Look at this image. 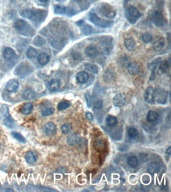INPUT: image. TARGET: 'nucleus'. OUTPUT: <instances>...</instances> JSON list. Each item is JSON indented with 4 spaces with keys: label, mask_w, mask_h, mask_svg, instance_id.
Wrapping results in <instances>:
<instances>
[{
    "label": "nucleus",
    "mask_w": 171,
    "mask_h": 192,
    "mask_svg": "<svg viewBox=\"0 0 171 192\" xmlns=\"http://www.w3.org/2000/svg\"><path fill=\"white\" fill-rule=\"evenodd\" d=\"M165 46V39L161 37V36H158V37L155 38V40L153 42V49L156 51H160L164 48Z\"/></svg>",
    "instance_id": "9b49d317"
},
{
    "label": "nucleus",
    "mask_w": 171,
    "mask_h": 192,
    "mask_svg": "<svg viewBox=\"0 0 171 192\" xmlns=\"http://www.w3.org/2000/svg\"><path fill=\"white\" fill-rule=\"evenodd\" d=\"M0 111H1V115L3 117V123H4V125H6L7 127H9V128H12L14 126V121L11 117V115L9 113L8 106H7V105H3Z\"/></svg>",
    "instance_id": "20e7f679"
},
{
    "label": "nucleus",
    "mask_w": 171,
    "mask_h": 192,
    "mask_svg": "<svg viewBox=\"0 0 171 192\" xmlns=\"http://www.w3.org/2000/svg\"><path fill=\"white\" fill-rule=\"evenodd\" d=\"M168 97V92L164 89L157 88L154 89L153 92V101H155L158 104H165Z\"/></svg>",
    "instance_id": "7ed1b4c3"
},
{
    "label": "nucleus",
    "mask_w": 171,
    "mask_h": 192,
    "mask_svg": "<svg viewBox=\"0 0 171 192\" xmlns=\"http://www.w3.org/2000/svg\"><path fill=\"white\" fill-rule=\"evenodd\" d=\"M85 68H86V70H88L89 72H92V73H94V74H97L98 72H99V68H98L95 64L86 63Z\"/></svg>",
    "instance_id": "72a5a7b5"
},
{
    "label": "nucleus",
    "mask_w": 171,
    "mask_h": 192,
    "mask_svg": "<svg viewBox=\"0 0 171 192\" xmlns=\"http://www.w3.org/2000/svg\"><path fill=\"white\" fill-rule=\"evenodd\" d=\"M158 118H159L158 112L153 111V110H151V111H149V112H148V114H147V120H148L149 122H151V123L156 122V121L158 120Z\"/></svg>",
    "instance_id": "a878e982"
},
{
    "label": "nucleus",
    "mask_w": 171,
    "mask_h": 192,
    "mask_svg": "<svg viewBox=\"0 0 171 192\" xmlns=\"http://www.w3.org/2000/svg\"><path fill=\"white\" fill-rule=\"evenodd\" d=\"M168 69H169V62H168V60L163 61V62L160 64V66H159L160 73H166V72L168 71Z\"/></svg>",
    "instance_id": "e433bc0d"
},
{
    "label": "nucleus",
    "mask_w": 171,
    "mask_h": 192,
    "mask_svg": "<svg viewBox=\"0 0 171 192\" xmlns=\"http://www.w3.org/2000/svg\"><path fill=\"white\" fill-rule=\"evenodd\" d=\"M170 151H171V147L169 146L168 148H167V151H166V153H167V155H169V154H170Z\"/></svg>",
    "instance_id": "603ef678"
},
{
    "label": "nucleus",
    "mask_w": 171,
    "mask_h": 192,
    "mask_svg": "<svg viewBox=\"0 0 171 192\" xmlns=\"http://www.w3.org/2000/svg\"><path fill=\"white\" fill-rule=\"evenodd\" d=\"M32 110H33V105H32V103H30V102L25 103L22 106V108H21V112H22L24 115L30 114Z\"/></svg>",
    "instance_id": "cd10ccee"
},
{
    "label": "nucleus",
    "mask_w": 171,
    "mask_h": 192,
    "mask_svg": "<svg viewBox=\"0 0 171 192\" xmlns=\"http://www.w3.org/2000/svg\"><path fill=\"white\" fill-rule=\"evenodd\" d=\"M127 133H128V136L129 138L131 139H136L138 135H139V133H138V130L135 127H129L128 130H127Z\"/></svg>",
    "instance_id": "7c9ffc66"
},
{
    "label": "nucleus",
    "mask_w": 171,
    "mask_h": 192,
    "mask_svg": "<svg viewBox=\"0 0 171 192\" xmlns=\"http://www.w3.org/2000/svg\"><path fill=\"white\" fill-rule=\"evenodd\" d=\"M76 79H77V81L79 83H86L87 81H88L89 79V75L86 73V72H78L77 75H76Z\"/></svg>",
    "instance_id": "5701e85b"
},
{
    "label": "nucleus",
    "mask_w": 171,
    "mask_h": 192,
    "mask_svg": "<svg viewBox=\"0 0 171 192\" xmlns=\"http://www.w3.org/2000/svg\"><path fill=\"white\" fill-rule=\"evenodd\" d=\"M85 54H86L87 56H89V57H95L97 54H98L97 47L96 46H93V45H90L88 47H86Z\"/></svg>",
    "instance_id": "aec40b11"
},
{
    "label": "nucleus",
    "mask_w": 171,
    "mask_h": 192,
    "mask_svg": "<svg viewBox=\"0 0 171 192\" xmlns=\"http://www.w3.org/2000/svg\"><path fill=\"white\" fill-rule=\"evenodd\" d=\"M27 68H29V66L27 64L25 63H22L20 64L19 66L17 67V69L15 71V73L17 75H23V74H26V73H29V72L27 71Z\"/></svg>",
    "instance_id": "bb28decb"
},
{
    "label": "nucleus",
    "mask_w": 171,
    "mask_h": 192,
    "mask_svg": "<svg viewBox=\"0 0 171 192\" xmlns=\"http://www.w3.org/2000/svg\"><path fill=\"white\" fill-rule=\"evenodd\" d=\"M161 61H162V59H161V58H156L155 60H153L150 64L148 65V67L150 68V69H151L152 71H153V74H154V72H155L156 67L158 66V64H159L160 62H161Z\"/></svg>",
    "instance_id": "58836bf2"
},
{
    "label": "nucleus",
    "mask_w": 171,
    "mask_h": 192,
    "mask_svg": "<svg viewBox=\"0 0 171 192\" xmlns=\"http://www.w3.org/2000/svg\"><path fill=\"white\" fill-rule=\"evenodd\" d=\"M47 88L51 92L57 91L60 88V81L58 79H51V80H49L48 83H47Z\"/></svg>",
    "instance_id": "4468645a"
},
{
    "label": "nucleus",
    "mask_w": 171,
    "mask_h": 192,
    "mask_svg": "<svg viewBox=\"0 0 171 192\" xmlns=\"http://www.w3.org/2000/svg\"><path fill=\"white\" fill-rule=\"evenodd\" d=\"M69 106H70V102L69 101H61V102L58 104V110L59 111H62V110H65L66 108H68Z\"/></svg>",
    "instance_id": "79ce46f5"
},
{
    "label": "nucleus",
    "mask_w": 171,
    "mask_h": 192,
    "mask_svg": "<svg viewBox=\"0 0 171 192\" xmlns=\"http://www.w3.org/2000/svg\"><path fill=\"white\" fill-rule=\"evenodd\" d=\"M5 88L7 91H9V92H17L18 89H19V82L17 80H14V79L9 80L7 82Z\"/></svg>",
    "instance_id": "f8f14e48"
},
{
    "label": "nucleus",
    "mask_w": 171,
    "mask_h": 192,
    "mask_svg": "<svg viewBox=\"0 0 171 192\" xmlns=\"http://www.w3.org/2000/svg\"><path fill=\"white\" fill-rule=\"evenodd\" d=\"M106 124L108 126H111V127H113L116 124H117V118L114 117V116H107L106 118Z\"/></svg>",
    "instance_id": "4c0bfd02"
},
{
    "label": "nucleus",
    "mask_w": 171,
    "mask_h": 192,
    "mask_svg": "<svg viewBox=\"0 0 171 192\" xmlns=\"http://www.w3.org/2000/svg\"><path fill=\"white\" fill-rule=\"evenodd\" d=\"M33 43L36 46H42L45 44V40H44V38L41 37V36H36L35 39L33 40Z\"/></svg>",
    "instance_id": "c03bdc74"
},
{
    "label": "nucleus",
    "mask_w": 171,
    "mask_h": 192,
    "mask_svg": "<svg viewBox=\"0 0 171 192\" xmlns=\"http://www.w3.org/2000/svg\"><path fill=\"white\" fill-rule=\"evenodd\" d=\"M105 146H106V144H105V141L102 139H97L95 140V142H94V147H95V149L98 151L103 150Z\"/></svg>",
    "instance_id": "c756f323"
},
{
    "label": "nucleus",
    "mask_w": 171,
    "mask_h": 192,
    "mask_svg": "<svg viewBox=\"0 0 171 192\" xmlns=\"http://www.w3.org/2000/svg\"><path fill=\"white\" fill-rule=\"evenodd\" d=\"M2 54H3L4 59L7 61H11V60L16 59V53L12 48H10V47H5V48L3 49Z\"/></svg>",
    "instance_id": "1a4fd4ad"
},
{
    "label": "nucleus",
    "mask_w": 171,
    "mask_h": 192,
    "mask_svg": "<svg viewBox=\"0 0 171 192\" xmlns=\"http://www.w3.org/2000/svg\"><path fill=\"white\" fill-rule=\"evenodd\" d=\"M141 40H142L144 43H149L153 40V37L150 33H143L141 35Z\"/></svg>",
    "instance_id": "a19ab883"
},
{
    "label": "nucleus",
    "mask_w": 171,
    "mask_h": 192,
    "mask_svg": "<svg viewBox=\"0 0 171 192\" xmlns=\"http://www.w3.org/2000/svg\"><path fill=\"white\" fill-rule=\"evenodd\" d=\"M99 10H100V13L107 18H114L116 15V11L108 4H101Z\"/></svg>",
    "instance_id": "423d86ee"
},
{
    "label": "nucleus",
    "mask_w": 171,
    "mask_h": 192,
    "mask_svg": "<svg viewBox=\"0 0 171 192\" xmlns=\"http://www.w3.org/2000/svg\"><path fill=\"white\" fill-rule=\"evenodd\" d=\"M139 157H141V158H142V159H141V161H142V162H144L145 160H146V159H147V155L146 154H143V153H141L140 155H139Z\"/></svg>",
    "instance_id": "09e8293b"
},
{
    "label": "nucleus",
    "mask_w": 171,
    "mask_h": 192,
    "mask_svg": "<svg viewBox=\"0 0 171 192\" xmlns=\"http://www.w3.org/2000/svg\"><path fill=\"white\" fill-rule=\"evenodd\" d=\"M14 28H15V30L17 32H19L20 34H22L24 36H31L33 35V32H34L33 28H32L26 21H24L22 19L15 21Z\"/></svg>",
    "instance_id": "f257e3e1"
},
{
    "label": "nucleus",
    "mask_w": 171,
    "mask_h": 192,
    "mask_svg": "<svg viewBox=\"0 0 171 192\" xmlns=\"http://www.w3.org/2000/svg\"><path fill=\"white\" fill-rule=\"evenodd\" d=\"M125 100H126V96L124 94H117L113 98V104L115 106H122L125 103Z\"/></svg>",
    "instance_id": "f3484780"
},
{
    "label": "nucleus",
    "mask_w": 171,
    "mask_h": 192,
    "mask_svg": "<svg viewBox=\"0 0 171 192\" xmlns=\"http://www.w3.org/2000/svg\"><path fill=\"white\" fill-rule=\"evenodd\" d=\"M40 1H41V2H47L48 0H40Z\"/></svg>",
    "instance_id": "864d4df0"
},
{
    "label": "nucleus",
    "mask_w": 171,
    "mask_h": 192,
    "mask_svg": "<svg viewBox=\"0 0 171 192\" xmlns=\"http://www.w3.org/2000/svg\"><path fill=\"white\" fill-rule=\"evenodd\" d=\"M46 15V11H43V10H33V15H32L31 20L34 21L36 23H39L41 21L44 20Z\"/></svg>",
    "instance_id": "6e6552de"
},
{
    "label": "nucleus",
    "mask_w": 171,
    "mask_h": 192,
    "mask_svg": "<svg viewBox=\"0 0 171 192\" xmlns=\"http://www.w3.org/2000/svg\"><path fill=\"white\" fill-rule=\"evenodd\" d=\"M140 17V13L138 11V9L135 8L134 6H129L126 9V18L130 23H135L138 20V18Z\"/></svg>",
    "instance_id": "39448f33"
},
{
    "label": "nucleus",
    "mask_w": 171,
    "mask_h": 192,
    "mask_svg": "<svg viewBox=\"0 0 171 192\" xmlns=\"http://www.w3.org/2000/svg\"><path fill=\"white\" fill-rule=\"evenodd\" d=\"M54 12L56 14H67V7L62 5H55L54 6Z\"/></svg>",
    "instance_id": "c9c22d12"
},
{
    "label": "nucleus",
    "mask_w": 171,
    "mask_h": 192,
    "mask_svg": "<svg viewBox=\"0 0 171 192\" xmlns=\"http://www.w3.org/2000/svg\"><path fill=\"white\" fill-rule=\"evenodd\" d=\"M53 112H54V109L52 107H44L41 110V115L42 116H48V115L53 114Z\"/></svg>",
    "instance_id": "ea45409f"
},
{
    "label": "nucleus",
    "mask_w": 171,
    "mask_h": 192,
    "mask_svg": "<svg viewBox=\"0 0 171 192\" xmlns=\"http://www.w3.org/2000/svg\"><path fill=\"white\" fill-rule=\"evenodd\" d=\"M86 98H87V101H88V106H91V102H90V99H89V94H86Z\"/></svg>",
    "instance_id": "3c124183"
},
{
    "label": "nucleus",
    "mask_w": 171,
    "mask_h": 192,
    "mask_svg": "<svg viewBox=\"0 0 171 192\" xmlns=\"http://www.w3.org/2000/svg\"><path fill=\"white\" fill-rule=\"evenodd\" d=\"M85 116H86V118L88 119L89 121L94 120V116H93V114L91 113V112H86V113H85Z\"/></svg>",
    "instance_id": "de8ad7c7"
},
{
    "label": "nucleus",
    "mask_w": 171,
    "mask_h": 192,
    "mask_svg": "<svg viewBox=\"0 0 171 192\" xmlns=\"http://www.w3.org/2000/svg\"><path fill=\"white\" fill-rule=\"evenodd\" d=\"M20 15L22 17H24V18L31 19L32 15H33V9H23V10H21Z\"/></svg>",
    "instance_id": "473e14b6"
},
{
    "label": "nucleus",
    "mask_w": 171,
    "mask_h": 192,
    "mask_svg": "<svg viewBox=\"0 0 171 192\" xmlns=\"http://www.w3.org/2000/svg\"><path fill=\"white\" fill-rule=\"evenodd\" d=\"M160 170H161V165H160L158 162H151L149 163L147 166V172L150 173V174L158 173Z\"/></svg>",
    "instance_id": "ddd939ff"
},
{
    "label": "nucleus",
    "mask_w": 171,
    "mask_h": 192,
    "mask_svg": "<svg viewBox=\"0 0 171 192\" xmlns=\"http://www.w3.org/2000/svg\"><path fill=\"white\" fill-rule=\"evenodd\" d=\"M89 19L92 23H94L96 26L102 27V28H107L111 27L113 24V21H108V20H103L102 18H100L95 13H90L89 14Z\"/></svg>",
    "instance_id": "f03ea898"
},
{
    "label": "nucleus",
    "mask_w": 171,
    "mask_h": 192,
    "mask_svg": "<svg viewBox=\"0 0 171 192\" xmlns=\"http://www.w3.org/2000/svg\"><path fill=\"white\" fill-rule=\"evenodd\" d=\"M143 181H144V183H148L149 182V178H148V177L146 178V175L143 176Z\"/></svg>",
    "instance_id": "8fccbe9b"
},
{
    "label": "nucleus",
    "mask_w": 171,
    "mask_h": 192,
    "mask_svg": "<svg viewBox=\"0 0 171 192\" xmlns=\"http://www.w3.org/2000/svg\"><path fill=\"white\" fill-rule=\"evenodd\" d=\"M103 78H104V80L105 81H108V82H110V81H112L114 79V73L113 72H112L111 70H106L104 72V74H103Z\"/></svg>",
    "instance_id": "f704fd0d"
},
{
    "label": "nucleus",
    "mask_w": 171,
    "mask_h": 192,
    "mask_svg": "<svg viewBox=\"0 0 171 192\" xmlns=\"http://www.w3.org/2000/svg\"><path fill=\"white\" fill-rule=\"evenodd\" d=\"M127 70H128L129 74L136 75L137 73H139L140 66H139V64L136 62H129L128 65H127Z\"/></svg>",
    "instance_id": "2eb2a0df"
},
{
    "label": "nucleus",
    "mask_w": 171,
    "mask_h": 192,
    "mask_svg": "<svg viewBox=\"0 0 171 192\" xmlns=\"http://www.w3.org/2000/svg\"><path fill=\"white\" fill-rule=\"evenodd\" d=\"M80 27H81V30H82V32L84 34H86V35H90V34H92V33H94V29L93 28L90 26V25H88V24H86V23H84L83 22L82 24H78Z\"/></svg>",
    "instance_id": "b1692460"
},
{
    "label": "nucleus",
    "mask_w": 171,
    "mask_h": 192,
    "mask_svg": "<svg viewBox=\"0 0 171 192\" xmlns=\"http://www.w3.org/2000/svg\"><path fill=\"white\" fill-rule=\"evenodd\" d=\"M22 98L25 100H31L35 98V92L30 88L25 89L24 91L22 92Z\"/></svg>",
    "instance_id": "412c9836"
},
{
    "label": "nucleus",
    "mask_w": 171,
    "mask_h": 192,
    "mask_svg": "<svg viewBox=\"0 0 171 192\" xmlns=\"http://www.w3.org/2000/svg\"><path fill=\"white\" fill-rule=\"evenodd\" d=\"M43 131L48 136H51L56 132V125L53 122H47L46 124L43 126Z\"/></svg>",
    "instance_id": "9d476101"
},
{
    "label": "nucleus",
    "mask_w": 171,
    "mask_h": 192,
    "mask_svg": "<svg viewBox=\"0 0 171 192\" xmlns=\"http://www.w3.org/2000/svg\"><path fill=\"white\" fill-rule=\"evenodd\" d=\"M67 142H68V144H70L72 146L78 145V144L82 142V138H80V137L77 135H71L67 138Z\"/></svg>",
    "instance_id": "4be33fe9"
},
{
    "label": "nucleus",
    "mask_w": 171,
    "mask_h": 192,
    "mask_svg": "<svg viewBox=\"0 0 171 192\" xmlns=\"http://www.w3.org/2000/svg\"><path fill=\"white\" fill-rule=\"evenodd\" d=\"M38 55V51L36 50L35 48H33V47H29V48L27 49L26 51V56L28 57V58H34V57H36Z\"/></svg>",
    "instance_id": "2f4dec72"
},
{
    "label": "nucleus",
    "mask_w": 171,
    "mask_h": 192,
    "mask_svg": "<svg viewBox=\"0 0 171 192\" xmlns=\"http://www.w3.org/2000/svg\"><path fill=\"white\" fill-rule=\"evenodd\" d=\"M37 60H38L39 64L45 65L49 62L50 56H49V54H47L46 52H42V53H40L39 55H37Z\"/></svg>",
    "instance_id": "a211bd4d"
},
{
    "label": "nucleus",
    "mask_w": 171,
    "mask_h": 192,
    "mask_svg": "<svg viewBox=\"0 0 171 192\" xmlns=\"http://www.w3.org/2000/svg\"><path fill=\"white\" fill-rule=\"evenodd\" d=\"M71 129H72V126L69 124V123H65V124L61 126V131H62V133H64V134H68L71 131Z\"/></svg>",
    "instance_id": "a18cd8bd"
},
{
    "label": "nucleus",
    "mask_w": 171,
    "mask_h": 192,
    "mask_svg": "<svg viewBox=\"0 0 171 192\" xmlns=\"http://www.w3.org/2000/svg\"><path fill=\"white\" fill-rule=\"evenodd\" d=\"M93 106H94L95 109H101V108H102V100L97 99L95 102H94Z\"/></svg>",
    "instance_id": "49530a36"
},
{
    "label": "nucleus",
    "mask_w": 171,
    "mask_h": 192,
    "mask_svg": "<svg viewBox=\"0 0 171 192\" xmlns=\"http://www.w3.org/2000/svg\"><path fill=\"white\" fill-rule=\"evenodd\" d=\"M152 21H153V23L158 27L164 26L165 23H166L164 16H163V14L160 11H154L153 12V14H152Z\"/></svg>",
    "instance_id": "0eeeda50"
},
{
    "label": "nucleus",
    "mask_w": 171,
    "mask_h": 192,
    "mask_svg": "<svg viewBox=\"0 0 171 192\" xmlns=\"http://www.w3.org/2000/svg\"><path fill=\"white\" fill-rule=\"evenodd\" d=\"M25 160H26L29 164H34V163L37 162V155H36V153H34V152L29 151L26 153V155H25Z\"/></svg>",
    "instance_id": "6ab92c4d"
},
{
    "label": "nucleus",
    "mask_w": 171,
    "mask_h": 192,
    "mask_svg": "<svg viewBox=\"0 0 171 192\" xmlns=\"http://www.w3.org/2000/svg\"><path fill=\"white\" fill-rule=\"evenodd\" d=\"M127 163H128V165L130 166L131 168H136L138 166V158L136 156H134V155H131V156H129L127 158Z\"/></svg>",
    "instance_id": "c85d7f7f"
},
{
    "label": "nucleus",
    "mask_w": 171,
    "mask_h": 192,
    "mask_svg": "<svg viewBox=\"0 0 171 192\" xmlns=\"http://www.w3.org/2000/svg\"><path fill=\"white\" fill-rule=\"evenodd\" d=\"M11 135H12L15 139H17L18 141H19V142H22V143L26 142V139H25L24 137H23L22 135H21L20 133L15 132V131H12V132H11Z\"/></svg>",
    "instance_id": "37998d69"
},
{
    "label": "nucleus",
    "mask_w": 171,
    "mask_h": 192,
    "mask_svg": "<svg viewBox=\"0 0 171 192\" xmlns=\"http://www.w3.org/2000/svg\"><path fill=\"white\" fill-rule=\"evenodd\" d=\"M124 44H125V47L129 50V51H133L136 47V43L134 41L133 38H126L124 41Z\"/></svg>",
    "instance_id": "393cba45"
},
{
    "label": "nucleus",
    "mask_w": 171,
    "mask_h": 192,
    "mask_svg": "<svg viewBox=\"0 0 171 192\" xmlns=\"http://www.w3.org/2000/svg\"><path fill=\"white\" fill-rule=\"evenodd\" d=\"M153 92H154V88L152 87H147V89L145 90L144 93V100L146 101L147 103H153Z\"/></svg>",
    "instance_id": "dca6fc26"
},
{
    "label": "nucleus",
    "mask_w": 171,
    "mask_h": 192,
    "mask_svg": "<svg viewBox=\"0 0 171 192\" xmlns=\"http://www.w3.org/2000/svg\"><path fill=\"white\" fill-rule=\"evenodd\" d=\"M75 2H80V1H82V0H74Z\"/></svg>",
    "instance_id": "5fc2aeb1"
}]
</instances>
